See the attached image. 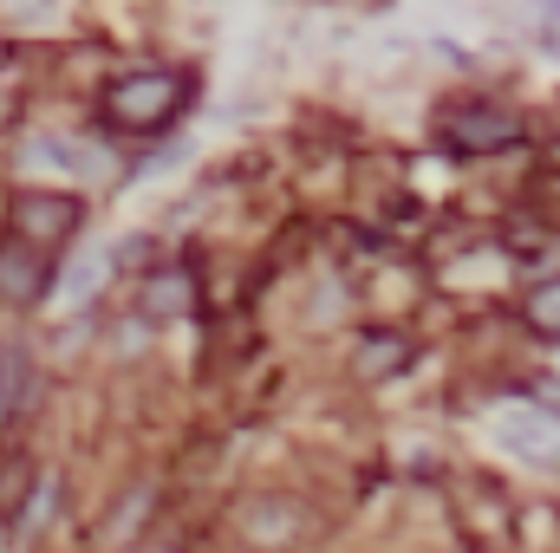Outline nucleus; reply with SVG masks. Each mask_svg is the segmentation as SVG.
I'll return each mask as SVG.
<instances>
[{"instance_id":"nucleus-1","label":"nucleus","mask_w":560,"mask_h":553,"mask_svg":"<svg viewBox=\"0 0 560 553\" xmlns=\"http://www.w3.org/2000/svg\"><path fill=\"white\" fill-rule=\"evenodd\" d=\"M105 111H112V125L118 131H163L176 111H183V79L176 72H131V79H118L112 92H105Z\"/></svg>"},{"instance_id":"nucleus-2","label":"nucleus","mask_w":560,"mask_h":553,"mask_svg":"<svg viewBox=\"0 0 560 553\" xmlns=\"http://www.w3.org/2000/svg\"><path fill=\"white\" fill-rule=\"evenodd\" d=\"M79 222H85V209L66 189H20L13 196V242H26V248H59L79 235Z\"/></svg>"},{"instance_id":"nucleus-3","label":"nucleus","mask_w":560,"mask_h":553,"mask_svg":"<svg viewBox=\"0 0 560 553\" xmlns=\"http://www.w3.org/2000/svg\"><path fill=\"white\" fill-rule=\"evenodd\" d=\"M489 436L522 462H548V469L560 462V416L541 404H502L489 416Z\"/></svg>"},{"instance_id":"nucleus-4","label":"nucleus","mask_w":560,"mask_h":553,"mask_svg":"<svg viewBox=\"0 0 560 553\" xmlns=\"http://www.w3.org/2000/svg\"><path fill=\"white\" fill-rule=\"evenodd\" d=\"M443 138H450V150H463V156H482V150L515 143V118L509 111H489V105H469V111H450L443 118Z\"/></svg>"},{"instance_id":"nucleus-5","label":"nucleus","mask_w":560,"mask_h":553,"mask_svg":"<svg viewBox=\"0 0 560 553\" xmlns=\"http://www.w3.org/2000/svg\"><path fill=\"white\" fill-rule=\"evenodd\" d=\"M20 169H26V176H39V169H59V176H98L105 156L85 150V143H66V138H46V131H39V138H26Z\"/></svg>"},{"instance_id":"nucleus-6","label":"nucleus","mask_w":560,"mask_h":553,"mask_svg":"<svg viewBox=\"0 0 560 553\" xmlns=\"http://www.w3.org/2000/svg\"><path fill=\"white\" fill-rule=\"evenodd\" d=\"M39 286H46V261H39V248H26V242H0V299H39Z\"/></svg>"},{"instance_id":"nucleus-7","label":"nucleus","mask_w":560,"mask_h":553,"mask_svg":"<svg viewBox=\"0 0 560 553\" xmlns=\"http://www.w3.org/2000/svg\"><path fill=\"white\" fill-rule=\"evenodd\" d=\"M105 274H112V255H105V248H85V255L66 268V280H59V299H66V306H92L98 286H105Z\"/></svg>"},{"instance_id":"nucleus-8","label":"nucleus","mask_w":560,"mask_h":553,"mask_svg":"<svg viewBox=\"0 0 560 553\" xmlns=\"http://www.w3.org/2000/svg\"><path fill=\"white\" fill-rule=\"evenodd\" d=\"M20 398H26V352L7 339V345H0V423L20 411Z\"/></svg>"},{"instance_id":"nucleus-9","label":"nucleus","mask_w":560,"mask_h":553,"mask_svg":"<svg viewBox=\"0 0 560 553\" xmlns=\"http://www.w3.org/2000/svg\"><path fill=\"white\" fill-rule=\"evenodd\" d=\"M183 306H189V280L183 274L150 280V293H143V313H150V319H170V313H183Z\"/></svg>"},{"instance_id":"nucleus-10","label":"nucleus","mask_w":560,"mask_h":553,"mask_svg":"<svg viewBox=\"0 0 560 553\" xmlns=\"http://www.w3.org/2000/svg\"><path fill=\"white\" fill-rule=\"evenodd\" d=\"M528 319H535L541 332H560V280H555V286H541V293L528 299Z\"/></svg>"},{"instance_id":"nucleus-11","label":"nucleus","mask_w":560,"mask_h":553,"mask_svg":"<svg viewBox=\"0 0 560 553\" xmlns=\"http://www.w3.org/2000/svg\"><path fill=\"white\" fill-rule=\"evenodd\" d=\"M535 33H541L548 46H560V0H541V7H535Z\"/></svg>"},{"instance_id":"nucleus-12","label":"nucleus","mask_w":560,"mask_h":553,"mask_svg":"<svg viewBox=\"0 0 560 553\" xmlns=\"http://www.w3.org/2000/svg\"><path fill=\"white\" fill-rule=\"evenodd\" d=\"M7 13H13V20H26V26H39V20H52V0H26V7H20V0H7Z\"/></svg>"}]
</instances>
